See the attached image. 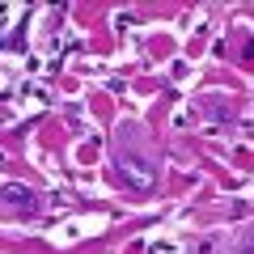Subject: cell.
I'll list each match as a JSON object with an SVG mask.
<instances>
[{"instance_id":"6da1fadb","label":"cell","mask_w":254,"mask_h":254,"mask_svg":"<svg viewBox=\"0 0 254 254\" xmlns=\"http://www.w3.org/2000/svg\"><path fill=\"white\" fill-rule=\"evenodd\" d=\"M115 170H119V178H123L131 190H148V187H153V170H148L136 153H119L115 157Z\"/></svg>"},{"instance_id":"7a4b0ae2","label":"cell","mask_w":254,"mask_h":254,"mask_svg":"<svg viewBox=\"0 0 254 254\" xmlns=\"http://www.w3.org/2000/svg\"><path fill=\"white\" fill-rule=\"evenodd\" d=\"M4 208L21 212V216H34L38 212V195L26 187V182H4Z\"/></svg>"},{"instance_id":"3957f363","label":"cell","mask_w":254,"mask_h":254,"mask_svg":"<svg viewBox=\"0 0 254 254\" xmlns=\"http://www.w3.org/2000/svg\"><path fill=\"white\" fill-rule=\"evenodd\" d=\"M242 254H254V237H250V242H246V246H242Z\"/></svg>"}]
</instances>
